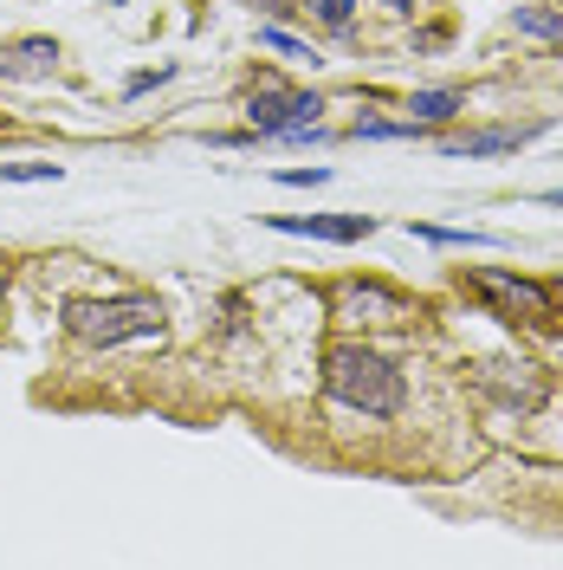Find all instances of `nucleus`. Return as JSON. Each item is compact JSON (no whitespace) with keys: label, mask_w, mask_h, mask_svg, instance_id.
Wrapping results in <instances>:
<instances>
[{"label":"nucleus","mask_w":563,"mask_h":570,"mask_svg":"<svg viewBox=\"0 0 563 570\" xmlns=\"http://www.w3.org/2000/svg\"><path fill=\"white\" fill-rule=\"evenodd\" d=\"M317 383H324V395H330L337 409H350V415H363V422H395V415L408 409V376H402L383 351L350 344V337L324 344V356H317Z\"/></svg>","instance_id":"1"},{"label":"nucleus","mask_w":563,"mask_h":570,"mask_svg":"<svg viewBox=\"0 0 563 570\" xmlns=\"http://www.w3.org/2000/svg\"><path fill=\"white\" fill-rule=\"evenodd\" d=\"M59 331L91 351H124V344H162L169 337V305L156 292H117V298H66Z\"/></svg>","instance_id":"2"},{"label":"nucleus","mask_w":563,"mask_h":570,"mask_svg":"<svg viewBox=\"0 0 563 570\" xmlns=\"http://www.w3.org/2000/svg\"><path fill=\"white\" fill-rule=\"evenodd\" d=\"M317 110H324L317 91H292L279 78H266V85L247 91V130L253 137H273V142H324Z\"/></svg>","instance_id":"3"},{"label":"nucleus","mask_w":563,"mask_h":570,"mask_svg":"<svg viewBox=\"0 0 563 570\" xmlns=\"http://www.w3.org/2000/svg\"><path fill=\"white\" fill-rule=\"evenodd\" d=\"M460 279L473 285V292H486L498 305V318H544L551 312V285L525 279V273H498V266H466Z\"/></svg>","instance_id":"4"},{"label":"nucleus","mask_w":563,"mask_h":570,"mask_svg":"<svg viewBox=\"0 0 563 570\" xmlns=\"http://www.w3.org/2000/svg\"><path fill=\"white\" fill-rule=\"evenodd\" d=\"M273 234H292V240H330V247H356L376 234V214H266Z\"/></svg>","instance_id":"5"},{"label":"nucleus","mask_w":563,"mask_h":570,"mask_svg":"<svg viewBox=\"0 0 563 570\" xmlns=\"http://www.w3.org/2000/svg\"><path fill=\"white\" fill-rule=\"evenodd\" d=\"M330 305H337V318H356V324H402L408 318V298L383 279H344L330 292Z\"/></svg>","instance_id":"6"},{"label":"nucleus","mask_w":563,"mask_h":570,"mask_svg":"<svg viewBox=\"0 0 563 570\" xmlns=\"http://www.w3.org/2000/svg\"><path fill=\"white\" fill-rule=\"evenodd\" d=\"M551 130V117H537V124H493V130H466V137H447L441 149L454 156V163H480V156H512V149H525Z\"/></svg>","instance_id":"7"},{"label":"nucleus","mask_w":563,"mask_h":570,"mask_svg":"<svg viewBox=\"0 0 563 570\" xmlns=\"http://www.w3.org/2000/svg\"><path fill=\"white\" fill-rule=\"evenodd\" d=\"M59 71V39L52 33H27V39H7L0 46V78H20V85H39Z\"/></svg>","instance_id":"8"},{"label":"nucleus","mask_w":563,"mask_h":570,"mask_svg":"<svg viewBox=\"0 0 563 570\" xmlns=\"http://www.w3.org/2000/svg\"><path fill=\"white\" fill-rule=\"evenodd\" d=\"M512 27H518L525 39L557 46L563 39V7H551V0H512Z\"/></svg>","instance_id":"9"},{"label":"nucleus","mask_w":563,"mask_h":570,"mask_svg":"<svg viewBox=\"0 0 563 570\" xmlns=\"http://www.w3.org/2000/svg\"><path fill=\"white\" fill-rule=\"evenodd\" d=\"M408 234L427 240V247H505V234H486V227H427V220H415Z\"/></svg>","instance_id":"10"},{"label":"nucleus","mask_w":563,"mask_h":570,"mask_svg":"<svg viewBox=\"0 0 563 570\" xmlns=\"http://www.w3.org/2000/svg\"><path fill=\"white\" fill-rule=\"evenodd\" d=\"M344 137H350V142H402V137H422V124H415V117H408V124H388V117H356Z\"/></svg>","instance_id":"11"},{"label":"nucleus","mask_w":563,"mask_h":570,"mask_svg":"<svg viewBox=\"0 0 563 570\" xmlns=\"http://www.w3.org/2000/svg\"><path fill=\"white\" fill-rule=\"evenodd\" d=\"M305 7H312V20L324 33H337V39L356 33V0H305Z\"/></svg>","instance_id":"12"},{"label":"nucleus","mask_w":563,"mask_h":570,"mask_svg":"<svg viewBox=\"0 0 563 570\" xmlns=\"http://www.w3.org/2000/svg\"><path fill=\"white\" fill-rule=\"evenodd\" d=\"M454 110H460V91H415L408 98V117L415 124H447Z\"/></svg>","instance_id":"13"},{"label":"nucleus","mask_w":563,"mask_h":570,"mask_svg":"<svg viewBox=\"0 0 563 570\" xmlns=\"http://www.w3.org/2000/svg\"><path fill=\"white\" fill-rule=\"evenodd\" d=\"M259 46H266V52H279V59H317V52H312V39L285 33L279 20H266V27H259Z\"/></svg>","instance_id":"14"},{"label":"nucleus","mask_w":563,"mask_h":570,"mask_svg":"<svg viewBox=\"0 0 563 570\" xmlns=\"http://www.w3.org/2000/svg\"><path fill=\"white\" fill-rule=\"evenodd\" d=\"M59 163H0V181H59Z\"/></svg>","instance_id":"15"},{"label":"nucleus","mask_w":563,"mask_h":570,"mask_svg":"<svg viewBox=\"0 0 563 570\" xmlns=\"http://www.w3.org/2000/svg\"><path fill=\"white\" fill-rule=\"evenodd\" d=\"M169 78H176V66L137 71V78H130V85H124V105H137V98H149V91H156V85H169Z\"/></svg>","instance_id":"16"},{"label":"nucleus","mask_w":563,"mask_h":570,"mask_svg":"<svg viewBox=\"0 0 563 570\" xmlns=\"http://www.w3.org/2000/svg\"><path fill=\"white\" fill-rule=\"evenodd\" d=\"M279 188H324V181H330V169H324V163H312V169H279Z\"/></svg>","instance_id":"17"},{"label":"nucleus","mask_w":563,"mask_h":570,"mask_svg":"<svg viewBox=\"0 0 563 570\" xmlns=\"http://www.w3.org/2000/svg\"><path fill=\"white\" fill-rule=\"evenodd\" d=\"M253 13H266V20H292V13H298V7H285V0H247Z\"/></svg>","instance_id":"18"},{"label":"nucleus","mask_w":563,"mask_h":570,"mask_svg":"<svg viewBox=\"0 0 563 570\" xmlns=\"http://www.w3.org/2000/svg\"><path fill=\"white\" fill-rule=\"evenodd\" d=\"M388 13H415V0H383Z\"/></svg>","instance_id":"19"},{"label":"nucleus","mask_w":563,"mask_h":570,"mask_svg":"<svg viewBox=\"0 0 563 570\" xmlns=\"http://www.w3.org/2000/svg\"><path fill=\"white\" fill-rule=\"evenodd\" d=\"M98 7H124V0H98Z\"/></svg>","instance_id":"20"}]
</instances>
